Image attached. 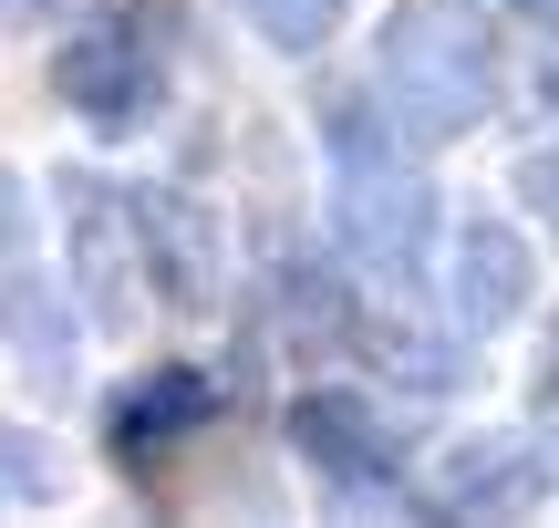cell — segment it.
<instances>
[{"instance_id": "obj_1", "label": "cell", "mask_w": 559, "mask_h": 528, "mask_svg": "<svg viewBox=\"0 0 559 528\" xmlns=\"http://www.w3.org/2000/svg\"><path fill=\"white\" fill-rule=\"evenodd\" d=\"M383 115L404 145H456L498 104V21L487 0H394L383 11Z\"/></svg>"}, {"instance_id": "obj_2", "label": "cell", "mask_w": 559, "mask_h": 528, "mask_svg": "<svg viewBox=\"0 0 559 528\" xmlns=\"http://www.w3.org/2000/svg\"><path fill=\"white\" fill-rule=\"evenodd\" d=\"M321 145H332V228H342V260L373 269V280H415L425 239H436V197L425 177L404 166V124L373 115L362 94L321 104Z\"/></svg>"}, {"instance_id": "obj_3", "label": "cell", "mask_w": 559, "mask_h": 528, "mask_svg": "<svg viewBox=\"0 0 559 528\" xmlns=\"http://www.w3.org/2000/svg\"><path fill=\"white\" fill-rule=\"evenodd\" d=\"M166 62H177V11H166V0H124V11L83 21L52 52V94H62V115H83L94 135H135L166 104Z\"/></svg>"}, {"instance_id": "obj_4", "label": "cell", "mask_w": 559, "mask_h": 528, "mask_svg": "<svg viewBox=\"0 0 559 528\" xmlns=\"http://www.w3.org/2000/svg\"><path fill=\"white\" fill-rule=\"evenodd\" d=\"M290 446H300V467L332 477L342 497H383L404 477V446L383 435V415L362 405V394H332V384L290 405Z\"/></svg>"}, {"instance_id": "obj_5", "label": "cell", "mask_w": 559, "mask_h": 528, "mask_svg": "<svg viewBox=\"0 0 559 528\" xmlns=\"http://www.w3.org/2000/svg\"><path fill=\"white\" fill-rule=\"evenodd\" d=\"M73 290L83 322L135 332V197L115 177H73Z\"/></svg>"}, {"instance_id": "obj_6", "label": "cell", "mask_w": 559, "mask_h": 528, "mask_svg": "<svg viewBox=\"0 0 559 528\" xmlns=\"http://www.w3.org/2000/svg\"><path fill=\"white\" fill-rule=\"evenodd\" d=\"M207 415H218V384H207L198 363H156V373H135V384L104 405V456H115L124 477H145L166 446H187Z\"/></svg>"}, {"instance_id": "obj_7", "label": "cell", "mask_w": 559, "mask_h": 528, "mask_svg": "<svg viewBox=\"0 0 559 528\" xmlns=\"http://www.w3.org/2000/svg\"><path fill=\"white\" fill-rule=\"evenodd\" d=\"M528 290H539L528 228H508V218H466L456 249H445V311H456L466 332H508V322L528 311Z\"/></svg>"}, {"instance_id": "obj_8", "label": "cell", "mask_w": 559, "mask_h": 528, "mask_svg": "<svg viewBox=\"0 0 559 528\" xmlns=\"http://www.w3.org/2000/svg\"><path fill=\"white\" fill-rule=\"evenodd\" d=\"M549 497V467L528 435H466V446H445L436 467V508L445 518H519Z\"/></svg>"}, {"instance_id": "obj_9", "label": "cell", "mask_w": 559, "mask_h": 528, "mask_svg": "<svg viewBox=\"0 0 559 528\" xmlns=\"http://www.w3.org/2000/svg\"><path fill=\"white\" fill-rule=\"evenodd\" d=\"M135 239H145V260H156V280H166L177 311L218 301V228H207L198 197H177V187H135Z\"/></svg>"}, {"instance_id": "obj_10", "label": "cell", "mask_w": 559, "mask_h": 528, "mask_svg": "<svg viewBox=\"0 0 559 528\" xmlns=\"http://www.w3.org/2000/svg\"><path fill=\"white\" fill-rule=\"evenodd\" d=\"M239 21L270 41V52H321L342 21V0H239Z\"/></svg>"}, {"instance_id": "obj_11", "label": "cell", "mask_w": 559, "mask_h": 528, "mask_svg": "<svg viewBox=\"0 0 559 528\" xmlns=\"http://www.w3.org/2000/svg\"><path fill=\"white\" fill-rule=\"evenodd\" d=\"M519 187H528V207L559 228V145H528V166H519Z\"/></svg>"}]
</instances>
